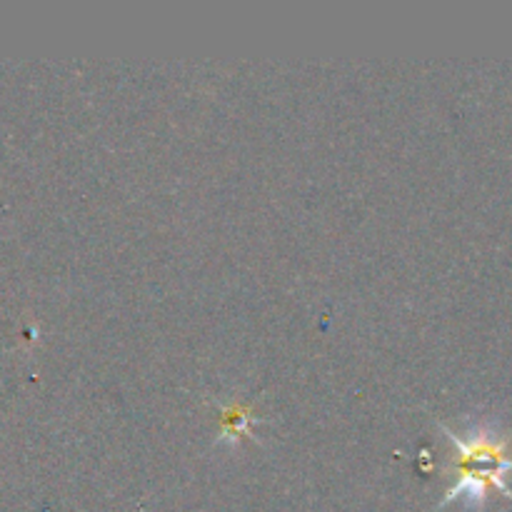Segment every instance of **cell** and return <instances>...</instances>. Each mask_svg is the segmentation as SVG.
Segmentation results:
<instances>
[{
    "mask_svg": "<svg viewBox=\"0 0 512 512\" xmlns=\"http://www.w3.org/2000/svg\"><path fill=\"white\" fill-rule=\"evenodd\" d=\"M443 430L455 448L453 460L448 465V473L453 475L455 483L440 508L455 503L463 495L473 508H480L490 490H498L512 503V490L505 483V475L512 470V458L508 453L510 435H503L495 425H478V428H470L468 435L453 433L445 425Z\"/></svg>",
    "mask_w": 512,
    "mask_h": 512,
    "instance_id": "cell-1",
    "label": "cell"
},
{
    "mask_svg": "<svg viewBox=\"0 0 512 512\" xmlns=\"http://www.w3.org/2000/svg\"><path fill=\"white\" fill-rule=\"evenodd\" d=\"M255 405L253 403H233L228 408H223V415H220V440L218 443H228V440L240 438V435H250V425L255 423L253 415Z\"/></svg>",
    "mask_w": 512,
    "mask_h": 512,
    "instance_id": "cell-2",
    "label": "cell"
}]
</instances>
